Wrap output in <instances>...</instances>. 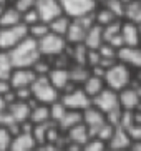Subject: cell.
<instances>
[{
  "label": "cell",
  "instance_id": "94428289",
  "mask_svg": "<svg viewBox=\"0 0 141 151\" xmlns=\"http://www.w3.org/2000/svg\"><path fill=\"white\" fill-rule=\"evenodd\" d=\"M138 28H140V45H141V25H138Z\"/></svg>",
  "mask_w": 141,
  "mask_h": 151
},
{
  "label": "cell",
  "instance_id": "f907efd6",
  "mask_svg": "<svg viewBox=\"0 0 141 151\" xmlns=\"http://www.w3.org/2000/svg\"><path fill=\"white\" fill-rule=\"evenodd\" d=\"M12 88V85H10L9 80H0V95H5V93H9Z\"/></svg>",
  "mask_w": 141,
  "mask_h": 151
},
{
  "label": "cell",
  "instance_id": "9f6ffc18",
  "mask_svg": "<svg viewBox=\"0 0 141 151\" xmlns=\"http://www.w3.org/2000/svg\"><path fill=\"white\" fill-rule=\"evenodd\" d=\"M131 151H141V141H136L131 146Z\"/></svg>",
  "mask_w": 141,
  "mask_h": 151
},
{
  "label": "cell",
  "instance_id": "e0dca14e",
  "mask_svg": "<svg viewBox=\"0 0 141 151\" xmlns=\"http://www.w3.org/2000/svg\"><path fill=\"white\" fill-rule=\"evenodd\" d=\"M85 47L88 50H98L100 48V45L103 43V27L101 25H91L86 32V35H85V40H83Z\"/></svg>",
  "mask_w": 141,
  "mask_h": 151
},
{
  "label": "cell",
  "instance_id": "e575fe53",
  "mask_svg": "<svg viewBox=\"0 0 141 151\" xmlns=\"http://www.w3.org/2000/svg\"><path fill=\"white\" fill-rule=\"evenodd\" d=\"M105 7L118 18L124 15V4L121 0H105Z\"/></svg>",
  "mask_w": 141,
  "mask_h": 151
},
{
  "label": "cell",
  "instance_id": "74e56055",
  "mask_svg": "<svg viewBox=\"0 0 141 151\" xmlns=\"http://www.w3.org/2000/svg\"><path fill=\"white\" fill-rule=\"evenodd\" d=\"M12 143V134L9 133V129L0 126V151H7Z\"/></svg>",
  "mask_w": 141,
  "mask_h": 151
},
{
  "label": "cell",
  "instance_id": "3957f363",
  "mask_svg": "<svg viewBox=\"0 0 141 151\" xmlns=\"http://www.w3.org/2000/svg\"><path fill=\"white\" fill-rule=\"evenodd\" d=\"M32 96L35 98L42 105H52L53 101L58 100V90L50 83L47 75H38L35 81L30 85Z\"/></svg>",
  "mask_w": 141,
  "mask_h": 151
},
{
  "label": "cell",
  "instance_id": "5b68a950",
  "mask_svg": "<svg viewBox=\"0 0 141 151\" xmlns=\"http://www.w3.org/2000/svg\"><path fill=\"white\" fill-rule=\"evenodd\" d=\"M37 42H38L40 55H43V57H57V55L63 53L65 48H66L65 37L57 35V33H53V32H48L47 35H43Z\"/></svg>",
  "mask_w": 141,
  "mask_h": 151
},
{
  "label": "cell",
  "instance_id": "4dcf8cb0",
  "mask_svg": "<svg viewBox=\"0 0 141 151\" xmlns=\"http://www.w3.org/2000/svg\"><path fill=\"white\" fill-rule=\"evenodd\" d=\"M48 32H50L48 23H45V22H38V23H35V25H30V27H28V35H30L32 38H35V40L42 38V37L47 35Z\"/></svg>",
  "mask_w": 141,
  "mask_h": 151
},
{
  "label": "cell",
  "instance_id": "6125c7cd",
  "mask_svg": "<svg viewBox=\"0 0 141 151\" xmlns=\"http://www.w3.org/2000/svg\"><path fill=\"white\" fill-rule=\"evenodd\" d=\"M121 2H123V4H128V2H131V0H121Z\"/></svg>",
  "mask_w": 141,
  "mask_h": 151
},
{
  "label": "cell",
  "instance_id": "f1b7e54d",
  "mask_svg": "<svg viewBox=\"0 0 141 151\" xmlns=\"http://www.w3.org/2000/svg\"><path fill=\"white\" fill-rule=\"evenodd\" d=\"M50 126H52V123H48V121H45V123H37V126L32 129V136H33L35 143L43 145V143L47 141V131H48Z\"/></svg>",
  "mask_w": 141,
  "mask_h": 151
},
{
  "label": "cell",
  "instance_id": "60d3db41",
  "mask_svg": "<svg viewBox=\"0 0 141 151\" xmlns=\"http://www.w3.org/2000/svg\"><path fill=\"white\" fill-rule=\"evenodd\" d=\"M133 123H135V113H133L131 110L123 111V113H121V120H119V126L126 129V128H129Z\"/></svg>",
  "mask_w": 141,
  "mask_h": 151
},
{
  "label": "cell",
  "instance_id": "003e7915",
  "mask_svg": "<svg viewBox=\"0 0 141 151\" xmlns=\"http://www.w3.org/2000/svg\"><path fill=\"white\" fill-rule=\"evenodd\" d=\"M96 2H98V0H96Z\"/></svg>",
  "mask_w": 141,
  "mask_h": 151
},
{
  "label": "cell",
  "instance_id": "be15d7a7",
  "mask_svg": "<svg viewBox=\"0 0 141 151\" xmlns=\"http://www.w3.org/2000/svg\"><path fill=\"white\" fill-rule=\"evenodd\" d=\"M0 4H2V5H5V0H0Z\"/></svg>",
  "mask_w": 141,
  "mask_h": 151
},
{
  "label": "cell",
  "instance_id": "1f68e13d",
  "mask_svg": "<svg viewBox=\"0 0 141 151\" xmlns=\"http://www.w3.org/2000/svg\"><path fill=\"white\" fill-rule=\"evenodd\" d=\"M119 32H121V22H119V18H118V20H115V22H111L103 27V42H108L110 38L118 35Z\"/></svg>",
  "mask_w": 141,
  "mask_h": 151
},
{
  "label": "cell",
  "instance_id": "4fadbf2b",
  "mask_svg": "<svg viewBox=\"0 0 141 151\" xmlns=\"http://www.w3.org/2000/svg\"><path fill=\"white\" fill-rule=\"evenodd\" d=\"M86 32H88V28L83 27V25H81V23H80L78 20L71 18L70 25H68V30H66V33H65V40H66V43H71V45L83 43Z\"/></svg>",
  "mask_w": 141,
  "mask_h": 151
},
{
  "label": "cell",
  "instance_id": "277c9868",
  "mask_svg": "<svg viewBox=\"0 0 141 151\" xmlns=\"http://www.w3.org/2000/svg\"><path fill=\"white\" fill-rule=\"evenodd\" d=\"M28 37V27L23 23L13 27H0V52H9L17 43Z\"/></svg>",
  "mask_w": 141,
  "mask_h": 151
},
{
  "label": "cell",
  "instance_id": "03108f58",
  "mask_svg": "<svg viewBox=\"0 0 141 151\" xmlns=\"http://www.w3.org/2000/svg\"><path fill=\"white\" fill-rule=\"evenodd\" d=\"M121 151H123V150H121Z\"/></svg>",
  "mask_w": 141,
  "mask_h": 151
},
{
  "label": "cell",
  "instance_id": "816d5d0a",
  "mask_svg": "<svg viewBox=\"0 0 141 151\" xmlns=\"http://www.w3.org/2000/svg\"><path fill=\"white\" fill-rule=\"evenodd\" d=\"M47 139H48V141H55V139H57V131L53 128V124L48 128V131H47Z\"/></svg>",
  "mask_w": 141,
  "mask_h": 151
},
{
  "label": "cell",
  "instance_id": "2e32d148",
  "mask_svg": "<svg viewBox=\"0 0 141 151\" xmlns=\"http://www.w3.org/2000/svg\"><path fill=\"white\" fill-rule=\"evenodd\" d=\"M131 145V138L128 136L126 129L121 128V126H115V131H113V136L110 138V148L113 151H121L129 148Z\"/></svg>",
  "mask_w": 141,
  "mask_h": 151
},
{
  "label": "cell",
  "instance_id": "f35d334b",
  "mask_svg": "<svg viewBox=\"0 0 141 151\" xmlns=\"http://www.w3.org/2000/svg\"><path fill=\"white\" fill-rule=\"evenodd\" d=\"M98 53H100L101 58H116V48L111 47L110 43L103 42V43L100 45V48H98Z\"/></svg>",
  "mask_w": 141,
  "mask_h": 151
},
{
  "label": "cell",
  "instance_id": "7c38bea8",
  "mask_svg": "<svg viewBox=\"0 0 141 151\" xmlns=\"http://www.w3.org/2000/svg\"><path fill=\"white\" fill-rule=\"evenodd\" d=\"M116 58L126 67L141 68V48L140 47H126L123 45L121 48L116 50Z\"/></svg>",
  "mask_w": 141,
  "mask_h": 151
},
{
  "label": "cell",
  "instance_id": "4316f807",
  "mask_svg": "<svg viewBox=\"0 0 141 151\" xmlns=\"http://www.w3.org/2000/svg\"><path fill=\"white\" fill-rule=\"evenodd\" d=\"M81 121H83V115L78 110H66V113L63 115V118L58 123H60V126L63 129H70L71 126H75V124L81 123Z\"/></svg>",
  "mask_w": 141,
  "mask_h": 151
},
{
  "label": "cell",
  "instance_id": "91938a15",
  "mask_svg": "<svg viewBox=\"0 0 141 151\" xmlns=\"http://www.w3.org/2000/svg\"><path fill=\"white\" fill-rule=\"evenodd\" d=\"M4 9H5V5H2V4H0V14L4 12Z\"/></svg>",
  "mask_w": 141,
  "mask_h": 151
},
{
  "label": "cell",
  "instance_id": "d6986e66",
  "mask_svg": "<svg viewBox=\"0 0 141 151\" xmlns=\"http://www.w3.org/2000/svg\"><path fill=\"white\" fill-rule=\"evenodd\" d=\"M35 148V139L32 133H18L15 139L10 143V151H33Z\"/></svg>",
  "mask_w": 141,
  "mask_h": 151
},
{
  "label": "cell",
  "instance_id": "f5cc1de1",
  "mask_svg": "<svg viewBox=\"0 0 141 151\" xmlns=\"http://www.w3.org/2000/svg\"><path fill=\"white\" fill-rule=\"evenodd\" d=\"M33 151H58V150L53 146V145H40V146Z\"/></svg>",
  "mask_w": 141,
  "mask_h": 151
},
{
  "label": "cell",
  "instance_id": "7402d4cb",
  "mask_svg": "<svg viewBox=\"0 0 141 151\" xmlns=\"http://www.w3.org/2000/svg\"><path fill=\"white\" fill-rule=\"evenodd\" d=\"M105 86H106L105 80H103V78H100V76H95V75H90L88 78L83 81V91L88 95L90 98L96 96V95L100 93Z\"/></svg>",
  "mask_w": 141,
  "mask_h": 151
},
{
  "label": "cell",
  "instance_id": "603a6c76",
  "mask_svg": "<svg viewBox=\"0 0 141 151\" xmlns=\"http://www.w3.org/2000/svg\"><path fill=\"white\" fill-rule=\"evenodd\" d=\"M128 22H133L136 25H141V0H131L124 4V15Z\"/></svg>",
  "mask_w": 141,
  "mask_h": 151
},
{
  "label": "cell",
  "instance_id": "db71d44e",
  "mask_svg": "<svg viewBox=\"0 0 141 151\" xmlns=\"http://www.w3.org/2000/svg\"><path fill=\"white\" fill-rule=\"evenodd\" d=\"M23 126H22V133H32V124H28V123H25V121H23Z\"/></svg>",
  "mask_w": 141,
  "mask_h": 151
},
{
  "label": "cell",
  "instance_id": "f6af8a7d",
  "mask_svg": "<svg viewBox=\"0 0 141 151\" xmlns=\"http://www.w3.org/2000/svg\"><path fill=\"white\" fill-rule=\"evenodd\" d=\"M100 60H101V57H100V53H98V50H88V55H86V65H88L90 68L95 67V65H100Z\"/></svg>",
  "mask_w": 141,
  "mask_h": 151
},
{
  "label": "cell",
  "instance_id": "8992f818",
  "mask_svg": "<svg viewBox=\"0 0 141 151\" xmlns=\"http://www.w3.org/2000/svg\"><path fill=\"white\" fill-rule=\"evenodd\" d=\"M62 12L70 18L93 14L96 9V0H58Z\"/></svg>",
  "mask_w": 141,
  "mask_h": 151
},
{
  "label": "cell",
  "instance_id": "d6a6232c",
  "mask_svg": "<svg viewBox=\"0 0 141 151\" xmlns=\"http://www.w3.org/2000/svg\"><path fill=\"white\" fill-rule=\"evenodd\" d=\"M115 20H118V17H115L106 7L101 9L96 15H95V23L101 25V27H105V25H108V23H111V22H115Z\"/></svg>",
  "mask_w": 141,
  "mask_h": 151
},
{
  "label": "cell",
  "instance_id": "11a10c76",
  "mask_svg": "<svg viewBox=\"0 0 141 151\" xmlns=\"http://www.w3.org/2000/svg\"><path fill=\"white\" fill-rule=\"evenodd\" d=\"M7 108H9V105H7V101L4 100V96L0 95V111H7Z\"/></svg>",
  "mask_w": 141,
  "mask_h": 151
},
{
  "label": "cell",
  "instance_id": "cb8c5ba5",
  "mask_svg": "<svg viewBox=\"0 0 141 151\" xmlns=\"http://www.w3.org/2000/svg\"><path fill=\"white\" fill-rule=\"evenodd\" d=\"M70 22H71V18L66 17V15L63 14V15H60V17L53 18L52 22L48 23V28H50V32H53V33L65 37V33H66V30H68V25H70Z\"/></svg>",
  "mask_w": 141,
  "mask_h": 151
},
{
  "label": "cell",
  "instance_id": "8fae6325",
  "mask_svg": "<svg viewBox=\"0 0 141 151\" xmlns=\"http://www.w3.org/2000/svg\"><path fill=\"white\" fill-rule=\"evenodd\" d=\"M37 78V73L32 68H13L12 73H10V85H12L13 90L17 88H27L30 86Z\"/></svg>",
  "mask_w": 141,
  "mask_h": 151
},
{
  "label": "cell",
  "instance_id": "680465c9",
  "mask_svg": "<svg viewBox=\"0 0 141 151\" xmlns=\"http://www.w3.org/2000/svg\"><path fill=\"white\" fill-rule=\"evenodd\" d=\"M135 123L141 124V111H140V113H136V115H135Z\"/></svg>",
  "mask_w": 141,
  "mask_h": 151
},
{
  "label": "cell",
  "instance_id": "ffe728a7",
  "mask_svg": "<svg viewBox=\"0 0 141 151\" xmlns=\"http://www.w3.org/2000/svg\"><path fill=\"white\" fill-rule=\"evenodd\" d=\"M48 80L50 83L55 86L57 90H63L65 85L70 81V73H68V68H60V67H53L48 71Z\"/></svg>",
  "mask_w": 141,
  "mask_h": 151
},
{
  "label": "cell",
  "instance_id": "d590c367",
  "mask_svg": "<svg viewBox=\"0 0 141 151\" xmlns=\"http://www.w3.org/2000/svg\"><path fill=\"white\" fill-rule=\"evenodd\" d=\"M66 113V106L62 101H53L50 106V118L53 121H60L63 118V115Z\"/></svg>",
  "mask_w": 141,
  "mask_h": 151
},
{
  "label": "cell",
  "instance_id": "7bdbcfd3",
  "mask_svg": "<svg viewBox=\"0 0 141 151\" xmlns=\"http://www.w3.org/2000/svg\"><path fill=\"white\" fill-rule=\"evenodd\" d=\"M32 70L35 71V73H37V76H38V75H48V71L52 70V68H50V65H48V63L42 62V58H40L38 62H37L35 65L32 67Z\"/></svg>",
  "mask_w": 141,
  "mask_h": 151
},
{
  "label": "cell",
  "instance_id": "f546056e",
  "mask_svg": "<svg viewBox=\"0 0 141 151\" xmlns=\"http://www.w3.org/2000/svg\"><path fill=\"white\" fill-rule=\"evenodd\" d=\"M13 67L10 63V58L7 52H0V80H9Z\"/></svg>",
  "mask_w": 141,
  "mask_h": 151
},
{
  "label": "cell",
  "instance_id": "c3c4849f",
  "mask_svg": "<svg viewBox=\"0 0 141 151\" xmlns=\"http://www.w3.org/2000/svg\"><path fill=\"white\" fill-rule=\"evenodd\" d=\"M13 91H15V98H17V100H20V101L30 100V96H32L30 86H27V88H17V90H13Z\"/></svg>",
  "mask_w": 141,
  "mask_h": 151
},
{
  "label": "cell",
  "instance_id": "52a82bcc",
  "mask_svg": "<svg viewBox=\"0 0 141 151\" xmlns=\"http://www.w3.org/2000/svg\"><path fill=\"white\" fill-rule=\"evenodd\" d=\"M91 105L95 108H98L100 111H103L105 115L113 110L121 108L119 106V100H118V91H115V90H111V88H106V86L96 96L91 98Z\"/></svg>",
  "mask_w": 141,
  "mask_h": 151
},
{
  "label": "cell",
  "instance_id": "836d02e7",
  "mask_svg": "<svg viewBox=\"0 0 141 151\" xmlns=\"http://www.w3.org/2000/svg\"><path fill=\"white\" fill-rule=\"evenodd\" d=\"M86 55H88V48L85 47V43H76L71 52V57L75 58L78 65H86Z\"/></svg>",
  "mask_w": 141,
  "mask_h": 151
},
{
  "label": "cell",
  "instance_id": "ee69618b",
  "mask_svg": "<svg viewBox=\"0 0 141 151\" xmlns=\"http://www.w3.org/2000/svg\"><path fill=\"white\" fill-rule=\"evenodd\" d=\"M83 151H105V145L101 139H93V141H86L85 143Z\"/></svg>",
  "mask_w": 141,
  "mask_h": 151
},
{
  "label": "cell",
  "instance_id": "7a4b0ae2",
  "mask_svg": "<svg viewBox=\"0 0 141 151\" xmlns=\"http://www.w3.org/2000/svg\"><path fill=\"white\" fill-rule=\"evenodd\" d=\"M103 80H105V85L108 88L115 90V91H121L123 88L129 86V83H131V71H129V67H126L121 62L119 63L116 62L113 67L106 68Z\"/></svg>",
  "mask_w": 141,
  "mask_h": 151
},
{
  "label": "cell",
  "instance_id": "bcb514c9",
  "mask_svg": "<svg viewBox=\"0 0 141 151\" xmlns=\"http://www.w3.org/2000/svg\"><path fill=\"white\" fill-rule=\"evenodd\" d=\"M126 133H128L129 138L136 139V141H141V124L133 123L129 128H126Z\"/></svg>",
  "mask_w": 141,
  "mask_h": 151
},
{
  "label": "cell",
  "instance_id": "83f0119b",
  "mask_svg": "<svg viewBox=\"0 0 141 151\" xmlns=\"http://www.w3.org/2000/svg\"><path fill=\"white\" fill-rule=\"evenodd\" d=\"M33 123H45L50 120V108L47 105H37L35 108L30 110V116H28Z\"/></svg>",
  "mask_w": 141,
  "mask_h": 151
},
{
  "label": "cell",
  "instance_id": "5bb4252c",
  "mask_svg": "<svg viewBox=\"0 0 141 151\" xmlns=\"http://www.w3.org/2000/svg\"><path fill=\"white\" fill-rule=\"evenodd\" d=\"M119 35L123 38V45L126 47H140V28L136 23L126 22L121 25Z\"/></svg>",
  "mask_w": 141,
  "mask_h": 151
},
{
  "label": "cell",
  "instance_id": "ab89813d",
  "mask_svg": "<svg viewBox=\"0 0 141 151\" xmlns=\"http://www.w3.org/2000/svg\"><path fill=\"white\" fill-rule=\"evenodd\" d=\"M113 131H115V126H113V124H110L108 121H106V123L103 124L101 128H100V131H98L96 138H98V139H101V141H106V139H110V138L113 136Z\"/></svg>",
  "mask_w": 141,
  "mask_h": 151
},
{
  "label": "cell",
  "instance_id": "6f0895ef",
  "mask_svg": "<svg viewBox=\"0 0 141 151\" xmlns=\"http://www.w3.org/2000/svg\"><path fill=\"white\" fill-rule=\"evenodd\" d=\"M68 151H80V145H76V143H73L70 148H68Z\"/></svg>",
  "mask_w": 141,
  "mask_h": 151
},
{
  "label": "cell",
  "instance_id": "681fc988",
  "mask_svg": "<svg viewBox=\"0 0 141 151\" xmlns=\"http://www.w3.org/2000/svg\"><path fill=\"white\" fill-rule=\"evenodd\" d=\"M12 123H15V121L12 120V116L9 115V111H0V126H7L9 128Z\"/></svg>",
  "mask_w": 141,
  "mask_h": 151
},
{
  "label": "cell",
  "instance_id": "9c48e42d",
  "mask_svg": "<svg viewBox=\"0 0 141 151\" xmlns=\"http://www.w3.org/2000/svg\"><path fill=\"white\" fill-rule=\"evenodd\" d=\"M83 121L86 123V128H88V136L95 138L100 131V128L106 123V118L103 111H100L91 105V106L83 110Z\"/></svg>",
  "mask_w": 141,
  "mask_h": 151
},
{
  "label": "cell",
  "instance_id": "d4e9b609",
  "mask_svg": "<svg viewBox=\"0 0 141 151\" xmlns=\"http://www.w3.org/2000/svg\"><path fill=\"white\" fill-rule=\"evenodd\" d=\"M68 73H70V81H73L75 85L83 83V81L91 75V73H90V68L86 67V65H78V63H76L75 67L68 68Z\"/></svg>",
  "mask_w": 141,
  "mask_h": 151
},
{
  "label": "cell",
  "instance_id": "ba28073f",
  "mask_svg": "<svg viewBox=\"0 0 141 151\" xmlns=\"http://www.w3.org/2000/svg\"><path fill=\"white\" fill-rule=\"evenodd\" d=\"M35 10L40 20L45 23H50L53 18L63 15L58 0H35Z\"/></svg>",
  "mask_w": 141,
  "mask_h": 151
},
{
  "label": "cell",
  "instance_id": "e7e4bbea",
  "mask_svg": "<svg viewBox=\"0 0 141 151\" xmlns=\"http://www.w3.org/2000/svg\"><path fill=\"white\" fill-rule=\"evenodd\" d=\"M13 2H15V0H13Z\"/></svg>",
  "mask_w": 141,
  "mask_h": 151
},
{
  "label": "cell",
  "instance_id": "484cf974",
  "mask_svg": "<svg viewBox=\"0 0 141 151\" xmlns=\"http://www.w3.org/2000/svg\"><path fill=\"white\" fill-rule=\"evenodd\" d=\"M88 128H86V124H75V126H71L70 128V139L76 145H85V143L88 141Z\"/></svg>",
  "mask_w": 141,
  "mask_h": 151
},
{
  "label": "cell",
  "instance_id": "44dd1931",
  "mask_svg": "<svg viewBox=\"0 0 141 151\" xmlns=\"http://www.w3.org/2000/svg\"><path fill=\"white\" fill-rule=\"evenodd\" d=\"M22 23V14L15 7H5L0 14V27H13Z\"/></svg>",
  "mask_w": 141,
  "mask_h": 151
},
{
  "label": "cell",
  "instance_id": "9a60e30c",
  "mask_svg": "<svg viewBox=\"0 0 141 151\" xmlns=\"http://www.w3.org/2000/svg\"><path fill=\"white\" fill-rule=\"evenodd\" d=\"M30 110L32 108L28 106V103L27 101H13L9 105L7 111H9V115L12 116V120L15 123H23V121L28 120V116H30Z\"/></svg>",
  "mask_w": 141,
  "mask_h": 151
},
{
  "label": "cell",
  "instance_id": "b9f144b4",
  "mask_svg": "<svg viewBox=\"0 0 141 151\" xmlns=\"http://www.w3.org/2000/svg\"><path fill=\"white\" fill-rule=\"evenodd\" d=\"M15 9L20 12V14H25L28 10H32L35 7V0H15Z\"/></svg>",
  "mask_w": 141,
  "mask_h": 151
},
{
  "label": "cell",
  "instance_id": "7dc6e473",
  "mask_svg": "<svg viewBox=\"0 0 141 151\" xmlns=\"http://www.w3.org/2000/svg\"><path fill=\"white\" fill-rule=\"evenodd\" d=\"M106 116H108V123L113 124V126H118L119 120H121V108L113 110V111H110V113H106Z\"/></svg>",
  "mask_w": 141,
  "mask_h": 151
},
{
  "label": "cell",
  "instance_id": "ac0fdd59",
  "mask_svg": "<svg viewBox=\"0 0 141 151\" xmlns=\"http://www.w3.org/2000/svg\"><path fill=\"white\" fill-rule=\"evenodd\" d=\"M118 100H119V106H123L124 110H135V108L140 106V103H141V98L136 93V90L128 88V86L119 91Z\"/></svg>",
  "mask_w": 141,
  "mask_h": 151
},
{
  "label": "cell",
  "instance_id": "30bf717a",
  "mask_svg": "<svg viewBox=\"0 0 141 151\" xmlns=\"http://www.w3.org/2000/svg\"><path fill=\"white\" fill-rule=\"evenodd\" d=\"M60 101L66 106V110H85L91 106V98L85 93L81 88H75L70 93H65Z\"/></svg>",
  "mask_w": 141,
  "mask_h": 151
},
{
  "label": "cell",
  "instance_id": "6da1fadb",
  "mask_svg": "<svg viewBox=\"0 0 141 151\" xmlns=\"http://www.w3.org/2000/svg\"><path fill=\"white\" fill-rule=\"evenodd\" d=\"M13 68H32L38 62L42 55L38 50V42L30 35L25 37L20 43H17L12 50L7 52Z\"/></svg>",
  "mask_w": 141,
  "mask_h": 151
},
{
  "label": "cell",
  "instance_id": "8d00e7d4",
  "mask_svg": "<svg viewBox=\"0 0 141 151\" xmlns=\"http://www.w3.org/2000/svg\"><path fill=\"white\" fill-rule=\"evenodd\" d=\"M42 22L38 17V14H37L35 7L32 10H28V12H25V14H22V23L23 25H27V27H30V25H35V23Z\"/></svg>",
  "mask_w": 141,
  "mask_h": 151
}]
</instances>
